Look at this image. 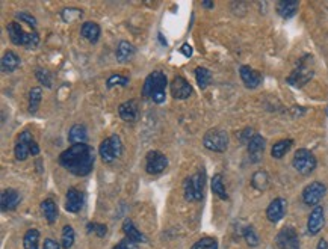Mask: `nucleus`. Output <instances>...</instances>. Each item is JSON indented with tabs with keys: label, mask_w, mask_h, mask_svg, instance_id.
I'll return each mask as SVG.
<instances>
[{
	"label": "nucleus",
	"mask_w": 328,
	"mask_h": 249,
	"mask_svg": "<svg viewBox=\"0 0 328 249\" xmlns=\"http://www.w3.org/2000/svg\"><path fill=\"white\" fill-rule=\"evenodd\" d=\"M94 162H95L94 150L87 143L71 145L70 148H67L59 156L60 166H64L68 172L77 177L88 175L94 168Z\"/></svg>",
	"instance_id": "1"
},
{
	"label": "nucleus",
	"mask_w": 328,
	"mask_h": 249,
	"mask_svg": "<svg viewBox=\"0 0 328 249\" xmlns=\"http://www.w3.org/2000/svg\"><path fill=\"white\" fill-rule=\"evenodd\" d=\"M167 76L160 71H153L147 76L144 86H142V95L153 100L157 105L165 101V91H167Z\"/></svg>",
	"instance_id": "2"
},
{
	"label": "nucleus",
	"mask_w": 328,
	"mask_h": 249,
	"mask_svg": "<svg viewBox=\"0 0 328 249\" xmlns=\"http://www.w3.org/2000/svg\"><path fill=\"white\" fill-rule=\"evenodd\" d=\"M203 145L213 153H224L229 147V136L221 129H212L204 135Z\"/></svg>",
	"instance_id": "3"
},
{
	"label": "nucleus",
	"mask_w": 328,
	"mask_h": 249,
	"mask_svg": "<svg viewBox=\"0 0 328 249\" xmlns=\"http://www.w3.org/2000/svg\"><path fill=\"white\" fill-rule=\"evenodd\" d=\"M98 153H100L101 160H103L105 163H111L115 159H118L122 154V142H121L119 136L114 135V136L105 139L103 142L100 143Z\"/></svg>",
	"instance_id": "4"
},
{
	"label": "nucleus",
	"mask_w": 328,
	"mask_h": 249,
	"mask_svg": "<svg viewBox=\"0 0 328 249\" xmlns=\"http://www.w3.org/2000/svg\"><path fill=\"white\" fill-rule=\"evenodd\" d=\"M292 165H294V168L299 174L307 175V174H310V172L315 171V168H316V157L309 150L301 148V150H298L295 153Z\"/></svg>",
	"instance_id": "5"
},
{
	"label": "nucleus",
	"mask_w": 328,
	"mask_h": 249,
	"mask_svg": "<svg viewBox=\"0 0 328 249\" xmlns=\"http://www.w3.org/2000/svg\"><path fill=\"white\" fill-rule=\"evenodd\" d=\"M313 70L307 65V62L302 59V60H299V64H298V67L292 71V74L288 77V83L289 85H292V86H304L307 82H309L312 77H313Z\"/></svg>",
	"instance_id": "6"
},
{
	"label": "nucleus",
	"mask_w": 328,
	"mask_h": 249,
	"mask_svg": "<svg viewBox=\"0 0 328 249\" xmlns=\"http://www.w3.org/2000/svg\"><path fill=\"white\" fill-rule=\"evenodd\" d=\"M327 188L321 181H313L309 186H305L302 191V201L307 205H318V202L325 196Z\"/></svg>",
	"instance_id": "7"
},
{
	"label": "nucleus",
	"mask_w": 328,
	"mask_h": 249,
	"mask_svg": "<svg viewBox=\"0 0 328 249\" xmlns=\"http://www.w3.org/2000/svg\"><path fill=\"white\" fill-rule=\"evenodd\" d=\"M168 166V159L160 151H150L146 159V169L151 175H157L163 172Z\"/></svg>",
	"instance_id": "8"
},
{
	"label": "nucleus",
	"mask_w": 328,
	"mask_h": 249,
	"mask_svg": "<svg viewBox=\"0 0 328 249\" xmlns=\"http://www.w3.org/2000/svg\"><path fill=\"white\" fill-rule=\"evenodd\" d=\"M278 249H299V239L294 228L286 226L277 234L275 239Z\"/></svg>",
	"instance_id": "9"
},
{
	"label": "nucleus",
	"mask_w": 328,
	"mask_h": 249,
	"mask_svg": "<svg viewBox=\"0 0 328 249\" xmlns=\"http://www.w3.org/2000/svg\"><path fill=\"white\" fill-rule=\"evenodd\" d=\"M171 94L177 100H186L192 94V86L189 85V82L184 77L176 76L171 83Z\"/></svg>",
	"instance_id": "10"
},
{
	"label": "nucleus",
	"mask_w": 328,
	"mask_h": 249,
	"mask_svg": "<svg viewBox=\"0 0 328 249\" xmlns=\"http://www.w3.org/2000/svg\"><path fill=\"white\" fill-rule=\"evenodd\" d=\"M33 142V138H32V133L29 132H23L20 133L18 136V140H17V145H15V159L17 160H26L28 156L30 154V143Z\"/></svg>",
	"instance_id": "11"
},
{
	"label": "nucleus",
	"mask_w": 328,
	"mask_h": 249,
	"mask_svg": "<svg viewBox=\"0 0 328 249\" xmlns=\"http://www.w3.org/2000/svg\"><path fill=\"white\" fill-rule=\"evenodd\" d=\"M324 222H325V216H324V209L321 205H316L315 209L312 210L310 216H309V221H307V230L312 236H316L324 226Z\"/></svg>",
	"instance_id": "12"
},
{
	"label": "nucleus",
	"mask_w": 328,
	"mask_h": 249,
	"mask_svg": "<svg viewBox=\"0 0 328 249\" xmlns=\"http://www.w3.org/2000/svg\"><path fill=\"white\" fill-rule=\"evenodd\" d=\"M239 74H240V79L243 82V85L250 88V89H254L257 88L260 83H262V74L256 70H253L251 67L248 65H243L240 67L239 70Z\"/></svg>",
	"instance_id": "13"
},
{
	"label": "nucleus",
	"mask_w": 328,
	"mask_h": 249,
	"mask_svg": "<svg viewBox=\"0 0 328 249\" xmlns=\"http://www.w3.org/2000/svg\"><path fill=\"white\" fill-rule=\"evenodd\" d=\"M286 213V201L283 198H275L274 201H271V204L266 209V218H268L269 222H278L283 219Z\"/></svg>",
	"instance_id": "14"
},
{
	"label": "nucleus",
	"mask_w": 328,
	"mask_h": 249,
	"mask_svg": "<svg viewBox=\"0 0 328 249\" xmlns=\"http://www.w3.org/2000/svg\"><path fill=\"white\" fill-rule=\"evenodd\" d=\"M82 204H84V196H82V194L74 188L68 189L67 199H65V210L70 213H77L82 209Z\"/></svg>",
	"instance_id": "15"
},
{
	"label": "nucleus",
	"mask_w": 328,
	"mask_h": 249,
	"mask_svg": "<svg viewBox=\"0 0 328 249\" xmlns=\"http://www.w3.org/2000/svg\"><path fill=\"white\" fill-rule=\"evenodd\" d=\"M265 145H266V142L260 135H254L253 139L248 142V154L253 162H259L262 159V156L265 153Z\"/></svg>",
	"instance_id": "16"
},
{
	"label": "nucleus",
	"mask_w": 328,
	"mask_h": 249,
	"mask_svg": "<svg viewBox=\"0 0 328 249\" xmlns=\"http://www.w3.org/2000/svg\"><path fill=\"white\" fill-rule=\"evenodd\" d=\"M6 30H8V35H9V39L12 41V44H15V46H25L26 44L28 33L23 30V28L20 26L17 22L9 23L6 26Z\"/></svg>",
	"instance_id": "17"
},
{
	"label": "nucleus",
	"mask_w": 328,
	"mask_h": 249,
	"mask_svg": "<svg viewBox=\"0 0 328 249\" xmlns=\"http://www.w3.org/2000/svg\"><path fill=\"white\" fill-rule=\"evenodd\" d=\"M0 204H2V210H15L17 205L20 204V194L14 189H5L0 196Z\"/></svg>",
	"instance_id": "18"
},
{
	"label": "nucleus",
	"mask_w": 328,
	"mask_h": 249,
	"mask_svg": "<svg viewBox=\"0 0 328 249\" xmlns=\"http://www.w3.org/2000/svg\"><path fill=\"white\" fill-rule=\"evenodd\" d=\"M122 231H124L126 239L133 242V243H144V242H147V237L138 230L130 219H126L124 223H122Z\"/></svg>",
	"instance_id": "19"
},
{
	"label": "nucleus",
	"mask_w": 328,
	"mask_h": 249,
	"mask_svg": "<svg viewBox=\"0 0 328 249\" xmlns=\"http://www.w3.org/2000/svg\"><path fill=\"white\" fill-rule=\"evenodd\" d=\"M118 113L119 116L127 121V122H133L138 116V105L136 101L130 100V101H124L122 105H119L118 108Z\"/></svg>",
	"instance_id": "20"
},
{
	"label": "nucleus",
	"mask_w": 328,
	"mask_h": 249,
	"mask_svg": "<svg viewBox=\"0 0 328 249\" xmlns=\"http://www.w3.org/2000/svg\"><path fill=\"white\" fill-rule=\"evenodd\" d=\"M88 139V132L84 124H74V126L70 129L68 132V140L71 142V145L76 143H85Z\"/></svg>",
	"instance_id": "21"
},
{
	"label": "nucleus",
	"mask_w": 328,
	"mask_h": 249,
	"mask_svg": "<svg viewBox=\"0 0 328 249\" xmlns=\"http://www.w3.org/2000/svg\"><path fill=\"white\" fill-rule=\"evenodd\" d=\"M298 6L299 3L295 2V0H281V2L277 3V12L283 18H291L297 14Z\"/></svg>",
	"instance_id": "22"
},
{
	"label": "nucleus",
	"mask_w": 328,
	"mask_h": 249,
	"mask_svg": "<svg viewBox=\"0 0 328 249\" xmlns=\"http://www.w3.org/2000/svg\"><path fill=\"white\" fill-rule=\"evenodd\" d=\"M80 33L85 39H88L89 43H97L98 38H100V26L97 23H92V22H87L82 25V29H80Z\"/></svg>",
	"instance_id": "23"
},
{
	"label": "nucleus",
	"mask_w": 328,
	"mask_h": 249,
	"mask_svg": "<svg viewBox=\"0 0 328 249\" xmlns=\"http://www.w3.org/2000/svg\"><path fill=\"white\" fill-rule=\"evenodd\" d=\"M192 178V186H194V194H195V201H201L204 196V186H206V172L200 171Z\"/></svg>",
	"instance_id": "24"
},
{
	"label": "nucleus",
	"mask_w": 328,
	"mask_h": 249,
	"mask_svg": "<svg viewBox=\"0 0 328 249\" xmlns=\"http://www.w3.org/2000/svg\"><path fill=\"white\" fill-rule=\"evenodd\" d=\"M20 57L14 52H6L2 57V71L3 73H12L20 67Z\"/></svg>",
	"instance_id": "25"
},
{
	"label": "nucleus",
	"mask_w": 328,
	"mask_h": 249,
	"mask_svg": "<svg viewBox=\"0 0 328 249\" xmlns=\"http://www.w3.org/2000/svg\"><path fill=\"white\" fill-rule=\"evenodd\" d=\"M115 55H117V59L119 62H127L135 55V47H133V44L129 43V41H121V43L118 44V47H117Z\"/></svg>",
	"instance_id": "26"
},
{
	"label": "nucleus",
	"mask_w": 328,
	"mask_h": 249,
	"mask_svg": "<svg viewBox=\"0 0 328 249\" xmlns=\"http://www.w3.org/2000/svg\"><path fill=\"white\" fill-rule=\"evenodd\" d=\"M41 210L44 213V218L47 219L49 223H55L58 219V205L53 199H46L41 204Z\"/></svg>",
	"instance_id": "27"
},
{
	"label": "nucleus",
	"mask_w": 328,
	"mask_h": 249,
	"mask_svg": "<svg viewBox=\"0 0 328 249\" xmlns=\"http://www.w3.org/2000/svg\"><path fill=\"white\" fill-rule=\"evenodd\" d=\"M292 143H294L292 139L278 140V142L274 145V147H272V150H271V156H272L274 159H281L286 153H288V151L292 148Z\"/></svg>",
	"instance_id": "28"
},
{
	"label": "nucleus",
	"mask_w": 328,
	"mask_h": 249,
	"mask_svg": "<svg viewBox=\"0 0 328 249\" xmlns=\"http://www.w3.org/2000/svg\"><path fill=\"white\" fill-rule=\"evenodd\" d=\"M195 79H197V85L201 88V89H206L209 85H210V80H212V73L204 68V67H198L195 70Z\"/></svg>",
	"instance_id": "29"
},
{
	"label": "nucleus",
	"mask_w": 328,
	"mask_h": 249,
	"mask_svg": "<svg viewBox=\"0 0 328 249\" xmlns=\"http://www.w3.org/2000/svg\"><path fill=\"white\" fill-rule=\"evenodd\" d=\"M269 184V177L265 171H257L251 178V186L256 191H265Z\"/></svg>",
	"instance_id": "30"
},
{
	"label": "nucleus",
	"mask_w": 328,
	"mask_h": 249,
	"mask_svg": "<svg viewBox=\"0 0 328 249\" xmlns=\"http://www.w3.org/2000/svg\"><path fill=\"white\" fill-rule=\"evenodd\" d=\"M23 246H25V249H38V246H39V231L35 230V228L29 230L23 237Z\"/></svg>",
	"instance_id": "31"
},
{
	"label": "nucleus",
	"mask_w": 328,
	"mask_h": 249,
	"mask_svg": "<svg viewBox=\"0 0 328 249\" xmlns=\"http://www.w3.org/2000/svg\"><path fill=\"white\" fill-rule=\"evenodd\" d=\"M212 192L221 198V199H227V192H225V186H224V181H222V175L221 174H216L213 175L212 178Z\"/></svg>",
	"instance_id": "32"
},
{
	"label": "nucleus",
	"mask_w": 328,
	"mask_h": 249,
	"mask_svg": "<svg viewBox=\"0 0 328 249\" xmlns=\"http://www.w3.org/2000/svg\"><path fill=\"white\" fill-rule=\"evenodd\" d=\"M41 97H43V91L41 88H32L30 92H29V112L30 113H35L39 103H41Z\"/></svg>",
	"instance_id": "33"
},
{
	"label": "nucleus",
	"mask_w": 328,
	"mask_h": 249,
	"mask_svg": "<svg viewBox=\"0 0 328 249\" xmlns=\"http://www.w3.org/2000/svg\"><path fill=\"white\" fill-rule=\"evenodd\" d=\"M74 245V230L73 226L65 225L62 230V236H60V246L64 249H70Z\"/></svg>",
	"instance_id": "34"
},
{
	"label": "nucleus",
	"mask_w": 328,
	"mask_h": 249,
	"mask_svg": "<svg viewBox=\"0 0 328 249\" xmlns=\"http://www.w3.org/2000/svg\"><path fill=\"white\" fill-rule=\"evenodd\" d=\"M191 249H218V242L212 237H204L195 242Z\"/></svg>",
	"instance_id": "35"
},
{
	"label": "nucleus",
	"mask_w": 328,
	"mask_h": 249,
	"mask_svg": "<svg viewBox=\"0 0 328 249\" xmlns=\"http://www.w3.org/2000/svg\"><path fill=\"white\" fill-rule=\"evenodd\" d=\"M183 194H184V199L192 202L195 201V194H194V186H192V178H186L183 181Z\"/></svg>",
	"instance_id": "36"
},
{
	"label": "nucleus",
	"mask_w": 328,
	"mask_h": 249,
	"mask_svg": "<svg viewBox=\"0 0 328 249\" xmlns=\"http://www.w3.org/2000/svg\"><path fill=\"white\" fill-rule=\"evenodd\" d=\"M243 239H245V242H247L250 246H257V245H259V237H257V234H256L253 226L243 228Z\"/></svg>",
	"instance_id": "37"
},
{
	"label": "nucleus",
	"mask_w": 328,
	"mask_h": 249,
	"mask_svg": "<svg viewBox=\"0 0 328 249\" xmlns=\"http://www.w3.org/2000/svg\"><path fill=\"white\" fill-rule=\"evenodd\" d=\"M82 17V11L80 9H76V8H68V9H64L62 11V20L67 23H71V22H76Z\"/></svg>",
	"instance_id": "38"
},
{
	"label": "nucleus",
	"mask_w": 328,
	"mask_h": 249,
	"mask_svg": "<svg viewBox=\"0 0 328 249\" xmlns=\"http://www.w3.org/2000/svg\"><path fill=\"white\" fill-rule=\"evenodd\" d=\"M127 83H129V79H127V77L119 76V74H114V76H111V77L108 79L106 85H108V88L111 89V88H114V86H117V85H119V86H126Z\"/></svg>",
	"instance_id": "39"
},
{
	"label": "nucleus",
	"mask_w": 328,
	"mask_h": 249,
	"mask_svg": "<svg viewBox=\"0 0 328 249\" xmlns=\"http://www.w3.org/2000/svg\"><path fill=\"white\" fill-rule=\"evenodd\" d=\"M15 18L17 20H20V22H23V23H26L28 26H30L32 29H35L36 28V18L32 15V14H29V12H18L17 15H15Z\"/></svg>",
	"instance_id": "40"
},
{
	"label": "nucleus",
	"mask_w": 328,
	"mask_h": 249,
	"mask_svg": "<svg viewBox=\"0 0 328 249\" xmlns=\"http://www.w3.org/2000/svg\"><path fill=\"white\" fill-rule=\"evenodd\" d=\"M87 228H88V233H95L98 237L106 236V231H108L106 225H101V223H88Z\"/></svg>",
	"instance_id": "41"
},
{
	"label": "nucleus",
	"mask_w": 328,
	"mask_h": 249,
	"mask_svg": "<svg viewBox=\"0 0 328 249\" xmlns=\"http://www.w3.org/2000/svg\"><path fill=\"white\" fill-rule=\"evenodd\" d=\"M36 79H38V82L41 83V85H46L47 88L52 86V79H50L49 71H46V70H36Z\"/></svg>",
	"instance_id": "42"
},
{
	"label": "nucleus",
	"mask_w": 328,
	"mask_h": 249,
	"mask_svg": "<svg viewBox=\"0 0 328 249\" xmlns=\"http://www.w3.org/2000/svg\"><path fill=\"white\" fill-rule=\"evenodd\" d=\"M38 43H39V36H38V33H36V32H30V33H28V39H26L25 47H28V49H33V47L38 46Z\"/></svg>",
	"instance_id": "43"
},
{
	"label": "nucleus",
	"mask_w": 328,
	"mask_h": 249,
	"mask_svg": "<svg viewBox=\"0 0 328 249\" xmlns=\"http://www.w3.org/2000/svg\"><path fill=\"white\" fill-rule=\"evenodd\" d=\"M114 249H138V248H136V243H133V242L124 239V240H121Z\"/></svg>",
	"instance_id": "44"
},
{
	"label": "nucleus",
	"mask_w": 328,
	"mask_h": 249,
	"mask_svg": "<svg viewBox=\"0 0 328 249\" xmlns=\"http://www.w3.org/2000/svg\"><path fill=\"white\" fill-rule=\"evenodd\" d=\"M253 136H254V132H253V129H245L240 135H239V138H240V140L242 142H245L248 145V142L253 139Z\"/></svg>",
	"instance_id": "45"
},
{
	"label": "nucleus",
	"mask_w": 328,
	"mask_h": 249,
	"mask_svg": "<svg viewBox=\"0 0 328 249\" xmlns=\"http://www.w3.org/2000/svg\"><path fill=\"white\" fill-rule=\"evenodd\" d=\"M43 249H59V243L55 242L53 239H46L44 240V246Z\"/></svg>",
	"instance_id": "46"
},
{
	"label": "nucleus",
	"mask_w": 328,
	"mask_h": 249,
	"mask_svg": "<svg viewBox=\"0 0 328 249\" xmlns=\"http://www.w3.org/2000/svg\"><path fill=\"white\" fill-rule=\"evenodd\" d=\"M180 53H183L186 57H191L192 56V47L189 44H183L181 49H180Z\"/></svg>",
	"instance_id": "47"
},
{
	"label": "nucleus",
	"mask_w": 328,
	"mask_h": 249,
	"mask_svg": "<svg viewBox=\"0 0 328 249\" xmlns=\"http://www.w3.org/2000/svg\"><path fill=\"white\" fill-rule=\"evenodd\" d=\"M30 154L32 156H38L39 154V147H38V143L35 140L30 143Z\"/></svg>",
	"instance_id": "48"
},
{
	"label": "nucleus",
	"mask_w": 328,
	"mask_h": 249,
	"mask_svg": "<svg viewBox=\"0 0 328 249\" xmlns=\"http://www.w3.org/2000/svg\"><path fill=\"white\" fill-rule=\"evenodd\" d=\"M318 249H328V242H327L325 239L319 240V243H318Z\"/></svg>",
	"instance_id": "49"
},
{
	"label": "nucleus",
	"mask_w": 328,
	"mask_h": 249,
	"mask_svg": "<svg viewBox=\"0 0 328 249\" xmlns=\"http://www.w3.org/2000/svg\"><path fill=\"white\" fill-rule=\"evenodd\" d=\"M201 5H203L204 8H213V3H212V2H203Z\"/></svg>",
	"instance_id": "50"
}]
</instances>
